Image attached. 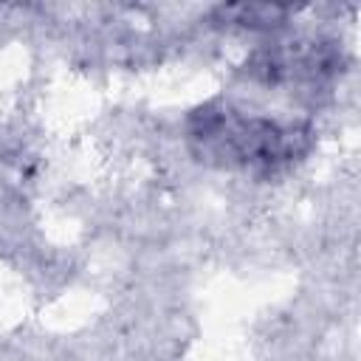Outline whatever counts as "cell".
<instances>
[{
  "instance_id": "obj_2",
  "label": "cell",
  "mask_w": 361,
  "mask_h": 361,
  "mask_svg": "<svg viewBox=\"0 0 361 361\" xmlns=\"http://www.w3.org/2000/svg\"><path fill=\"white\" fill-rule=\"evenodd\" d=\"M293 8L282 3H226L209 11V23L217 28L248 31V34H274L282 31Z\"/></svg>"
},
{
  "instance_id": "obj_1",
  "label": "cell",
  "mask_w": 361,
  "mask_h": 361,
  "mask_svg": "<svg viewBox=\"0 0 361 361\" xmlns=\"http://www.w3.org/2000/svg\"><path fill=\"white\" fill-rule=\"evenodd\" d=\"M305 124H279L265 116H248L223 102H206L186 121L189 152L220 169L274 175L310 149Z\"/></svg>"
}]
</instances>
